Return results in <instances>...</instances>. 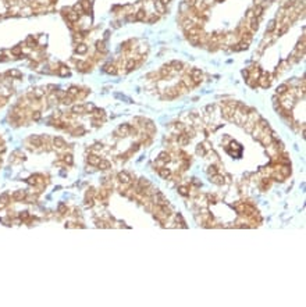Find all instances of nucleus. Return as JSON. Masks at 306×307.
<instances>
[{
  "label": "nucleus",
  "mask_w": 306,
  "mask_h": 307,
  "mask_svg": "<svg viewBox=\"0 0 306 307\" xmlns=\"http://www.w3.org/2000/svg\"><path fill=\"white\" fill-rule=\"evenodd\" d=\"M189 75H191V79L194 81V84H195V85H198V84H199V82L202 81V72H201V69H198V68L191 69Z\"/></svg>",
  "instance_id": "nucleus-1"
},
{
  "label": "nucleus",
  "mask_w": 306,
  "mask_h": 307,
  "mask_svg": "<svg viewBox=\"0 0 306 307\" xmlns=\"http://www.w3.org/2000/svg\"><path fill=\"white\" fill-rule=\"evenodd\" d=\"M117 178H118V181H120V182H122V184H130V182H131V177H130V174H128V172H125V171H121V172H118Z\"/></svg>",
  "instance_id": "nucleus-2"
},
{
  "label": "nucleus",
  "mask_w": 306,
  "mask_h": 307,
  "mask_svg": "<svg viewBox=\"0 0 306 307\" xmlns=\"http://www.w3.org/2000/svg\"><path fill=\"white\" fill-rule=\"evenodd\" d=\"M154 200H156V204H159V206H167V199L164 197V195H162V193H156V197H154Z\"/></svg>",
  "instance_id": "nucleus-3"
},
{
  "label": "nucleus",
  "mask_w": 306,
  "mask_h": 307,
  "mask_svg": "<svg viewBox=\"0 0 306 307\" xmlns=\"http://www.w3.org/2000/svg\"><path fill=\"white\" fill-rule=\"evenodd\" d=\"M81 6H82V9H84V11L86 13V14H90V13H92V1H90V0H82V1H81Z\"/></svg>",
  "instance_id": "nucleus-4"
},
{
  "label": "nucleus",
  "mask_w": 306,
  "mask_h": 307,
  "mask_svg": "<svg viewBox=\"0 0 306 307\" xmlns=\"http://www.w3.org/2000/svg\"><path fill=\"white\" fill-rule=\"evenodd\" d=\"M53 145H54V147H57V149H64L65 147V140L63 138L57 136V138L53 139Z\"/></svg>",
  "instance_id": "nucleus-5"
},
{
  "label": "nucleus",
  "mask_w": 306,
  "mask_h": 307,
  "mask_svg": "<svg viewBox=\"0 0 306 307\" xmlns=\"http://www.w3.org/2000/svg\"><path fill=\"white\" fill-rule=\"evenodd\" d=\"M68 11V13H67V20H68L70 22H73V24H74V22H77L79 20V16L78 14H77V13H75L74 10H67Z\"/></svg>",
  "instance_id": "nucleus-6"
},
{
  "label": "nucleus",
  "mask_w": 306,
  "mask_h": 307,
  "mask_svg": "<svg viewBox=\"0 0 306 307\" xmlns=\"http://www.w3.org/2000/svg\"><path fill=\"white\" fill-rule=\"evenodd\" d=\"M103 69H105L107 74H111V75H116L117 74V67L114 65V64H106L105 67H103Z\"/></svg>",
  "instance_id": "nucleus-7"
},
{
  "label": "nucleus",
  "mask_w": 306,
  "mask_h": 307,
  "mask_svg": "<svg viewBox=\"0 0 306 307\" xmlns=\"http://www.w3.org/2000/svg\"><path fill=\"white\" fill-rule=\"evenodd\" d=\"M25 192L24 191H17V192H14L13 193V200H16V201H20V200H22V199H25Z\"/></svg>",
  "instance_id": "nucleus-8"
},
{
  "label": "nucleus",
  "mask_w": 306,
  "mask_h": 307,
  "mask_svg": "<svg viewBox=\"0 0 306 307\" xmlns=\"http://www.w3.org/2000/svg\"><path fill=\"white\" fill-rule=\"evenodd\" d=\"M9 199H10L9 193H3V195L0 196V210H1V208H4V207L7 206V203H9Z\"/></svg>",
  "instance_id": "nucleus-9"
},
{
  "label": "nucleus",
  "mask_w": 306,
  "mask_h": 307,
  "mask_svg": "<svg viewBox=\"0 0 306 307\" xmlns=\"http://www.w3.org/2000/svg\"><path fill=\"white\" fill-rule=\"evenodd\" d=\"M29 142H31L33 146H36V147L42 146V138H41V136H38V135L31 136V138H29Z\"/></svg>",
  "instance_id": "nucleus-10"
},
{
  "label": "nucleus",
  "mask_w": 306,
  "mask_h": 307,
  "mask_svg": "<svg viewBox=\"0 0 306 307\" xmlns=\"http://www.w3.org/2000/svg\"><path fill=\"white\" fill-rule=\"evenodd\" d=\"M97 167H99L100 169H103V171H106V169H109L111 167V163L109 161V160H103V159H102L100 161H99Z\"/></svg>",
  "instance_id": "nucleus-11"
},
{
  "label": "nucleus",
  "mask_w": 306,
  "mask_h": 307,
  "mask_svg": "<svg viewBox=\"0 0 306 307\" xmlns=\"http://www.w3.org/2000/svg\"><path fill=\"white\" fill-rule=\"evenodd\" d=\"M100 157L99 156H96V154H92V156H89L88 157V163H89L90 165H96L97 167V164H99V161H100Z\"/></svg>",
  "instance_id": "nucleus-12"
},
{
  "label": "nucleus",
  "mask_w": 306,
  "mask_h": 307,
  "mask_svg": "<svg viewBox=\"0 0 306 307\" xmlns=\"http://www.w3.org/2000/svg\"><path fill=\"white\" fill-rule=\"evenodd\" d=\"M159 175H160L162 178H164V179H167L170 175H171V171H170L169 168H164V167H162V168H159Z\"/></svg>",
  "instance_id": "nucleus-13"
},
{
  "label": "nucleus",
  "mask_w": 306,
  "mask_h": 307,
  "mask_svg": "<svg viewBox=\"0 0 306 307\" xmlns=\"http://www.w3.org/2000/svg\"><path fill=\"white\" fill-rule=\"evenodd\" d=\"M7 77H11V78H21L22 77V72L21 71H18V69H10V71H7Z\"/></svg>",
  "instance_id": "nucleus-14"
},
{
  "label": "nucleus",
  "mask_w": 306,
  "mask_h": 307,
  "mask_svg": "<svg viewBox=\"0 0 306 307\" xmlns=\"http://www.w3.org/2000/svg\"><path fill=\"white\" fill-rule=\"evenodd\" d=\"M210 181L213 182V184H217V185H223V184H224V178H223L221 175H217V174L213 175V177L210 178Z\"/></svg>",
  "instance_id": "nucleus-15"
},
{
  "label": "nucleus",
  "mask_w": 306,
  "mask_h": 307,
  "mask_svg": "<svg viewBox=\"0 0 306 307\" xmlns=\"http://www.w3.org/2000/svg\"><path fill=\"white\" fill-rule=\"evenodd\" d=\"M86 52H88V46L84 45V43H79L78 46L75 48V53H78V54H85Z\"/></svg>",
  "instance_id": "nucleus-16"
},
{
  "label": "nucleus",
  "mask_w": 306,
  "mask_h": 307,
  "mask_svg": "<svg viewBox=\"0 0 306 307\" xmlns=\"http://www.w3.org/2000/svg\"><path fill=\"white\" fill-rule=\"evenodd\" d=\"M71 111L74 113V114H82V113H85V106H81V104H75V106H73Z\"/></svg>",
  "instance_id": "nucleus-17"
},
{
  "label": "nucleus",
  "mask_w": 306,
  "mask_h": 307,
  "mask_svg": "<svg viewBox=\"0 0 306 307\" xmlns=\"http://www.w3.org/2000/svg\"><path fill=\"white\" fill-rule=\"evenodd\" d=\"M154 7H156V11H157V13H160V14H163V13H166V6H164L163 3L160 1V0H159V1H156V3H154Z\"/></svg>",
  "instance_id": "nucleus-18"
},
{
  "label": "nucleus",
  "mask_w": 306,
  "mask_h": 307,
  "mask_svg": "<svg viewBox=\"0 0 306 307\" xmlns=\"http://www.w3.org/2000/svg\"><path fill=\"white\" fill-rule=\"evenodd\" d=\"M130 125H128V124H124V125H121V127L118 128V132L121 133L122 136H125V135H128V133H130Z\"/></svg>",
  "instance_id": "nucleus-19"
},
{
  "label": "nucleus",
  "mask_w": 306,
  "mask_h": 307,
  "mask_svg": "<svg viewBox=\"0 0 306 307\" xmlns=\"http://www.w3.org/2000/svg\"><path fill=\"white\" fill-rule=\"evenodd\" d=\"M145 18H146V13L143 10H139L135 13V20L137 21H145Z\"/></svg>",
  "instance_id": "nucleus-20"
},
{
  "label": "nucleus",
  "mask_w": 306,
  "mask_h": 307,
  "mask_svg": "<svg viewBox=\"0 0 306 307\" xmlns=\"http://www.w3.org/2000/svg\"><path fill=\"white\" fill-rule=\"evenodd\" d=\"M263 10H264V7L262 4H256V7H255V10H253V14H255V17L258 18V17H260L262 14H263Z\"/></svg>",
  "instance_id": "nucleus-21"
},
{
  "label": "nucleus",
  "mask_w": 306,
  "mask_h": 307,
  "mask_svg": "<svg viewBox=\"0 0 306 307\" xmlns=\"http://www.w3.org/2000/svg\"><path fill=\"white\" fill-rule=\"evenodd\" d=\"M96 49L99 50V52H102V53H106L107 52V49H106V45L103 40H97L96 42Z\"/></svg>",
  "instance_id": "nucleus-22"
},
{
  "label": "nucleus",
  "mask_w": 306,
  "mask_h": 307,
  "mask_svg": "<svg viewBox=\"0 0 306 307\" xmlns=\"http://www.w3.org/2000/svg\"><path fill=\"white\" fill-rule=\"evenodd\" d=\"M58 75H60V77H67V75H70L68 67H65V65H61V67L58 68Z\"/></svg>",
  "instance_id": "nucleus-23"
},
{
  "label": "nucleus",
  "mask_w": 306,
  "mask_h": 307,
  "mask_svg": "<svg viewBox=\"0 0 306 307\" xmlns=\"http://www.w3.org/2000/svg\"><path fill=\"white\" fill-rule=\"evenodd\" d=\"M170 65H171V67H174L175 71H181V69H182V67H184V64L181 63V61H177V60L171 61V63H170Z\"/></svg>",
  "instance_id": "nucleus-24"
},
{
  "label": "nucleus",
  "mask_w": 306,
  "mask_h": 307,
  "mask_svg": "<svg viewBox=\"0 0 306 307\" xmlns=\"http://www.w3.org/2000/svg\"><path fill=\"white\" fill-rule=\"evenodd\" d=\"M275 27H277V22H275V20H271V21L269 22V25H267V29H266V33H271V32L275 29Z\"/></svg>",
  "instance_id": "nucleus-25"
},
{
  "label": "nucleus",
  "mask_w": 306,
  "mask_h": 307,
  "mask_svg": "<svg viewBox=\"0 0 306 307\" xmlns=\"http://www.w3.org/2000/svg\"><path fill=\"white\" fill-rule=\"evenodd\" d=\"M258 28H259L258 18H256V17H253V18H250V31H252V32L258 31Z\"/></svg>",
  "instance_id": "nucleus-26"
},
{
  "label": "nucleus",
  "mask_w": 306,
  "mask_h": 307,
  "mask_svg": "<svg viewBox=\"0 0 306 307\" xmlns=\"http://www.w3.org/2000/svg\"><path fill=\"white\" fill-rule=\"evenodd\" d=\"M73 10L75 11V13H77V14H78L79 17L82 16V14H84L85 11H84V9H82V6H81V3H77V4H74V7H73Z\"/></svg>",
  "instance_id": "nucleus-27"
},
{
  "label": "nucleus",
  "mask_w": 306,
  "mask_h": 307,
  "mask_svg": "<svg viewBox=\"0 0 306 307\" xmlns=\"http://www.w3.org/2000/svg\"><path fill=\"white\" fill-rule=\"evenodd\" d=\"M287 90H288V85L283 84L277 88V93H278V95H284V93H287Z\"/></svg>",
  "instance_id": "nucleus-28"
},
{
  "label": "nucleus",
  "mask_w": 306,
  "mask_h": 307,
  "mask_svg": "<svg viewBox=\"0 0 306 307\" xmlns=\"http://www.w3.org/2000/svg\"><path fill=\"white\" fill-rule=\"evenodd\" d=\"M137 67V63L134 61V60H128L127 64H125V68H127V71L130 72V71H132V69Z\"/></svg>",
  "instance_id": "nucleus-29"
},
{
  "label": "nucleus",
  "mask_w": 306,
  "mask_h": 307,
  "mask_svg": "<svg viewBox=\"0 0 306 307\" xmlns=\"http://www.w3.org/2000/svg\"><path fill=\"white\" fill-rule=\"evenodd\" d=\"M150 186V182H149L148 179H145V178H141L139 179V188L141 189H145V188H149Z\"/></svg>",
  "instance_id": "nucleus-30"
},
{
  "label": "nucleus",
  "mask_w": 306,
  "mask_h": 307,
  "mask_svg": "<svg viewBox=\"0 0 306 307\" xmlns=\"http://www.w3.org/2000/svg\"><path fill=\"white\" fill-rule=\"evenodd\" d=\"M11 54H13V56H21L22 54V48L21 46H16V48H13L11 49Z\"/></svg>",
  "instance_id": "nucleus-31"
},
{
  "label": "nucleus",
  "mask_w": 306,
  "mask_h": 307,
  "mask_svg": "<svg viewBox=\"0 0 306 307\" xmlns=\"http://www.w3.org/2000/svg\"><path fill=\"white\" fill-rule=\"evenodd\" d=\"M67 93H68L70 96H73V97H74V96H77V95L79 93V89L77 88V86H71V88L68 89V92H67Z\"/></svg>",
  "instance_id": "nucleus-32"
},
{
  "label": "nucleus",
  "mask_w": 306,
  "mask_h": 307,
  "mask_svg": "<svg viewBox=\"0 0 306 307\" xmlns=\"http://www.w3.org/2000/svg\"><path fill=\"white\" fill-rule=\"evenodd\" d=\"M93 116L95 117H97V118H103L105 117V111L103 110H99V108H93Z\"/></svg>",
  "instance_id": "nucleus-33"
},
{
  "label": "nucleus",
  "mask_w": 306,
  "mask_h": 307,
  "mask_svg": "<svg viewBox=\"0 0 306 307\" xmlns=\"http://www.w3.org/2000/svg\"><path fill=\"white\" fill-rule=\"evenodd\" d=\"M77 67H78L81 71H86V69L89 68L88 63H82V61H78V63H77Z\"/></svg>",
  "instance_id": "nucleus-34"
},
{
  "label": "nucleus",
  "mask_w": 306,
  "mask_h": 307,
  "mask_svg": "<svg viewBox=\"0 0 306 307\" xmlns=\"http://www.w3.org/2000/svg\"><path fill=\"white\" fill-rule=\"evenodd\" d=\"M43 95H45V92H43L42 89H35V90H33V96H35V99H41V97H43Z\"/></svg>",
  "instance_id": "nucleus-35"
},
{
  "label": "nucleus",
  "mask_w": 306,
  "mask_h": 307,
  "mask_svg": "<svg viewBox=\"0 0 306 307\" xmlns=\"http://www.w3.org/2000/svg\"><path fill=\"white\" fill-rule=\"evenodd\" d=\"M170 72H171V68H170V65H166V67H163V68H162V71H160L162 77H166V75H169Z\"/></svg>",
  "instance_id": "nucleus-36"
},
{
  "label": "nucleus",
  "mask_w": 306,
  "mask_h": 307,
  "mask_svg": "<svg viewBox=\"0 0 306 307\" xmlns=\"http://www.w3.org/2000/svg\"><path fill=\"white\" fill-rule=\"evenodd\" d=\"M159 159L160 160H163V161H170V154L169 153H166V152H163V153H160L159 154Z\"/></svg>",
  "instance_id": "nucleus-37"
},
{
  "label": "nucleus",
  "mask_w": 306,
  "mask_h": 307,
  "mask_svg": "<svg viewBox=\"0 0 306 307\" xmlns=\"http://www.w3.org/2000/svg\"><path fill=\"white\" fill-rule=\"evenodd\" d=\"M178 192H179V195H182V196H188V188L186 186H179L178 188Z\"/></svg>",
  "instance_id": "nucleus-38"
},
{
  "label": "nucleus",
  "mask_w": 306,
  "mask_h": 307,
  "mask_svg": "<svg viewBox=\"0 0 306 307\" xmlns=\"http://www.w3.org/2000/svg\"><path fill=\"white\" fill-rule=\"evenodd\" d=\"M64 161H65L68 165H71L73 164V161H74V160H73V156H71V154H65V156H64Z\"/></svg>",
  "instance_id": "nucleus-39"
},
{
  "label": "nucleus",
  "mask_w": 306,
  "mask_h": 307,
  "mask_svg": "<svg viewBox=\"0 0 306 307\" xmlns=\"http://www.w3.org/2000/svg\"><path fill=\"white\" fill-rule=\"evenodd\" d=\"M280 171L283 172V175H284V177H288V175H290V172H291L290 167H281Z\"/></svg>",
  "instance_id": "nucleus-40"
},
{
  "label": "nucleus",
  "mask_w": 306,
  "mask_h": 307,
  "mask_svg": "<svg viewBox=\"0 0 306 307\" xmlns=\"http://www.w3.org/2000/svg\"><path fill=\"white\" fill-rule=\"evenodd\" d=\"M209 174H211V175L217 174V167H216V165H210V167H209Z\"/></svg>",
  "instance_id": "nucleus-41"
},
{
  "label": "nucleus",
  "mask_w": 306,
  "mask_h": 307,
  "mask_svg": "<svg viewBox=\"0 0 306 307\" xmlns=\"http://www.w3.org/2000/svg\"><path fill=\"white\" fill-rule=\"evenodd\" d=\"M41 118V111H35L33 114H32V120H35V121H38Z\"/></svg>",
  "instance_id": "nucleus-42"
},
{
  "label": "nucleus",
  "mask_w": 306,
  "mask_h": 307,
  "mask_svg": "<svg viewBox=\"0 0 306 307\" xmlns=\"http://www.w3.org/2000/svg\"><path fill=\"white\" fill-rule=\"evenodd\" d=\"M29 217V214H28V211H22L21 214H20V218L21 220H26V218Z\"/></svg>",
  "instance_id": "nucleus-43"
},
{
  "label": "nucleus",
  "mask_w": 306,
  "mask_h": 307,
  "mask_svg": "<svg viewBox=\"0 0 306 307\" xmlns=\"http://www.w3.org/2000/svg\"><path fill=\"white\" fill-rule=\"evenodd\" d=\"M26 182H28L29 185H35V184H36V179H35L33 177H31V178H28V181H26Z\"/></svg>",
  "instance_id": "nucleus-44"
},
{
  "label": "nucleus",
  "mask_w": 306,
  "mask_h": 307,
  "mask_svg": "<svg viewBox=\"0 0 306 307\" xmlns=\"http://www.w3.org/2000/svg\"><path fill=\"white\" fill-rule=\"evenodd\" d=\"M198 153H199V154H202V156L205 154V149L202 147V145H199V146H198Z\"/></svg>",
  "instance_id": "nucleus-45"
},
{
  "label": "nucleus",
  "mask_w": 306,
  "mask_h": 307,
  "mask_svg": "<svg viewBox=\"0 0 306 307\" xmlns=\"http://www.w3.org/2000/svg\"><path fill=\"white\" fill-rule=\"evenodd\" d=\"M58 211L61 213V214H63V213L65 211V206H64L63 203H61V204H60V206H58Z\"/></svg>",
  "instance_id": "nucleus-46"
},
{
  "label": "nucleus",
  "mask_w": 306,
  "mask_h": 307,
  "mask_svg": "<svg viewBox=\"0 0 306 307\" xmlns=\"http://www.w3.org/2000/svg\"><path fill=\"white\" fill-rule=\"evenodd\" d=\"M157 18H159L157 16H152L150 18H149V22H154V21H157Z\"/></svg>",
  "instance_id": "nucleus-47"
},
{
  "label": "nucleus",
  "mask_w": 306,
  "mask_h": 307,
  "mask_svg": "<svg viewBox=\"0 0 306 307\" xmlns=\"http://www.w3.org/2000/svg\"><path fill=\"white\" fill-rule=\"evenodd\" d=\"M4 152H6V146L3 145V143H0V154L4 153Z\"/></svg>",
  "instance_id": "nucleus-48"
},
{
  "label": "nucleus",
  "mask_w": 306,
  "mask_h": 307,
  "mask_svg": "<svg viewBox=\"0 0 306 307\" xmlns=\"http://www.w3.org/2000/svg\"><path fill=\"white\" fill-rule=\"evenodd\" d=\"M242 75H243V77H245V78H246V79H248V78H249V71H248V69H245V71H242Z\"/></svg>",
  "instance_id": "nucleus-49"
},
{
  "label": "nucleus",
  "mask_w": 306,
  "mask_h": 307,
  "mask_svg": "<svg viewBox=\"0 0 306 307\" xmlns=\"http://www.w3.org/2000/svg\"><path fill=\"white\" fill-rule=\"evenodd\" d=\"M4 104H6V99H4V97H1V96H0V107H1V106H4Z\"/></svg>",
  "instance_id": "nucleus-50"
},
{
  "label": "nucleus",
  "mask_w": 306,
  "mask_h": 307,
  "mask_svg": "<svg viewBox=\"0 0 306 307\" xmlns=\"http://www.w3.org/2000/svg\"><path fill=\"white\" fill-rule=\"evenodd\" d=\"M48 89L50 92H53V89H56V85H48Z\"/></svg>",
  "instance_id": "nucleus-51"
},
{
  "label": "nucleus",
  "mask_w": 306,
  "mask_h": 307,
  "mask_svg": "<svg viewBox=\"0 0 306 307\" xmlns=\"http://www.w3.org/2000/svg\"><path fill=\"white\" fill-rule=\"evenodd\" d=\"M160 1H162V3H163L164 6H167V4L170 3V0H160Z\"/></svg>",
  "instance_id": "nucleus-52"
}]
</instances>
